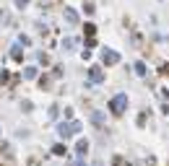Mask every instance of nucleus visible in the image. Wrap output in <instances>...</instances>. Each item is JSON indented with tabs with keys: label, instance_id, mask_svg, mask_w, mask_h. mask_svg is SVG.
<instances>
[{
	"label": "nucleus",
	"instance_id": "f257e3e1",
	"mask_svg": "<svg viewBox=\"0 0 169 166\" xmlns=\"http://www.w3.org/2000/svg\"><path fill=\"white\" fill-rule=\"evenodd\" d=\"M122 101H125V96H117V99L112 101V109H114V112H120V109H122Z\"/></svg>",
	"mask_w": 169,
	"mask_h": 166
},
{
	"label": "nucleus",
	"instance_id": "f03ea898",
	"mask_svg": "<svg viewBox=\"0 0 169 166\" xmlns=\"http://www.w3.org/2000/svg\"><path fill=\"white\" fill-rule=\"evenodd\" d=\"M104 60H112V62H114V60H117V55H114V52H104Z\"/></svg>",
	"mask_w": 169,
	"mask_h": 166
}]
</instances>
